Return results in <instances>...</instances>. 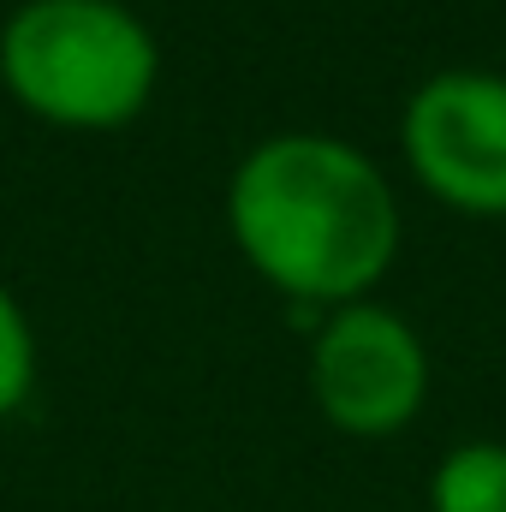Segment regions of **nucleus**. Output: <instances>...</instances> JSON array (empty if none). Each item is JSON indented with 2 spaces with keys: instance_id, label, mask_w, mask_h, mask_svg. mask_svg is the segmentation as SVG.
<instances>
[{
  "instance_id": "3",
  "label": "nucleus",
  "mask_w": 506,
  "mask_h": 512,
  "mask_svg": "<svg viewBox=\"0 0 506 512\" xmlns=\"http://www.w3.org/2000/svg\"><path fill=\"white\" fill-rule=\"evenodd\" d=\"M399 149L411 179L453 215L506 221V78L501 72H435L411 90Z\"/></svg>"
},
{
  "instance_id": "5",
  "label": "nucleus",
  "mask_w": 506,
  "mask_h": 512,
  "mask_svg": "<svg viewBox=\"0 0 506 512\" xmlns=\"http://www.w3.org/2000/svg\"><path fill=\"white\" fill-rule=\"evenodd\" d=\"M429 512H506L501 441H459L429 477Z\"/></svg>"
},
{
  "instance_id": "6",
  "label": "nucleus",
  "mask_w": 506,
  "mask_h": 512,
  "mask_svg": "<svg viewBox=\"0 0 506 512\" xmlns=\"http://www.w3.org/2000/svg\"><path fill=\"white\" fill-rule=\"evenodd\" d=\"M30 387H36V328L12 298V286H0V423L30 399Z\"/></svg>"
},
{
  "instance_id": "2",
  "label": "nucleus",
  "mask_w": 506,
  "mask_h": 512,
  "mask_svg": "<svg viewBox=\"0 0 506 512\" xmlns=\"http://www.w3.org/2000/svg\"><path fill=\"white\" fill-rule=\"evenodd\" d=\"M155 78L161 48L126 0H24L0 24V84L42 126L120 131Z\"/></svg>"
},
{
  "instance_id": "4",
  "label": "nucleus",
  "mask_w": 506,
  "mask_h": 512,
  "mask_svg": "<svg viewBox=\"0 0 506 512\" xmlns=\"http://www.w3.org/2000/svg\"><path fill=\"white\" fill-rule=\"evenodd\" d=\"M310 399L340 435H399L429 399V352L417 328L370 298L328 310L310 340Z\"/></svg>"
},
{
  "instance_id": "1",
  "label": "nucleus",
  "mask_w": 506,
  "mask_h": 512,
  "mask_svg": "<svg viewBox=\"0 0 506 512\" xmlns=\"http://www.w3.org/2000/svg\"><path fill=\"white\" fill-rule=\"evenodd\" d=\"M227 233L298 304H364L399 256V203L376 161L328 131L262 137L227 179Z\"/></svg>"
}]
</instances>
